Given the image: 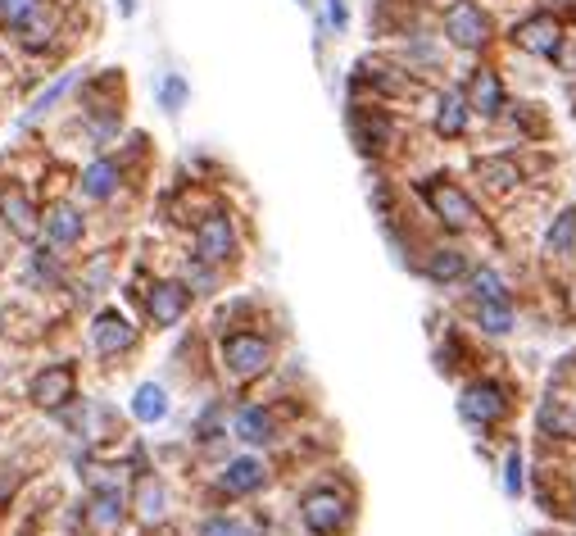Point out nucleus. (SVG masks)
I'll return each instance as SVG.
<instances>
[{"instance_id": "ddd939ff", "label": "nucleus", "mask_w": 576, "mask_h": 536, "mask_svg": "<svg viewBox=\"0 0 576 536\" xmlns=\"http://www.w3.org/2000/svg\"><path fill=\"white\" fill-rule=\"evenodd\" d=\"M463 96H468V110L481 114V119H499V114L508 110L504 78H499L495 69H472V78H468V87H463Z\"/></svg>"}, {"instance_id": "423d86ee", "label": "nucleus", "mask_w": 576, "mask_h": 536, "mask_svg": "<svg viewBox=\"0 0 576 536\" xmlns=\"http://www.w3.org/2000/svg\"><path fill=\"white\" fill-rule=\"evenodd\" d=\"M508 37H513V46H518V50L536 55V60H558V50H563V41H567V28H563L558 14L536 10V14H527L522 23H513Z\"/></svg>"}, {"instance_id": "9d476101", "label": "nucleus", "mask_w": 576, "mask_h": 536, "mask_svg": "<svg viewBox=\"0 0 576 536\" xmlns=\"http://www.w3.org/2000/svg\"><path fill=\"white\" fill-rule=\"evenodd\" d=\"M418 273L431 282V287H454V282H463L472 273V259L463 246H431L427 255H422Z\"/></svg>"}, {"instance_id": "6ab92c4d", "label": "nucleus", "mask_w": 576, "mask_h": 536, "mask_svg": "<svg viewBox=\"0 0 576 536\" xmlns=\"http://www.w3.org/2000/svg\"><path fill=\"white\" fill-rule=\"evenodd\" d=\"M472 173H477L490 191H499V196L522 187V164L513 155H481V159H472Z\"/></svg>"}, {"instance_id": "f257e3e1", "label": "nucleus", "mask_w": 576, "mask_h": 536, "mask_svg": "<svg viewBox=\"0 0 576 536\" xmlns=\"http://www.w3.org/2000/svg\"><path fill=\"white\" fill-rule=\"evenodd\" d=\"M418 196H422V205L431 209V219H436L445 232H477L481 223H486V219H481V209H477V200L463 191V182L445 178V173L422 178Z\"/></svg>"}, {"instance_id": "473e14b6", "label": "nucleus", "mask_w": 576, "mask_h": 536, "mask_svg": "<svg viewBox=\"0 0 576 536\" xmlns=\"http://www.w3.org/2000/svg\"><path fill=\"white\" fill-rule=\"evenodd\" d=\"M182 100H186V82L177 78V73H168V78L159 82V105H164L168 114H177L182 110Z\"/></svg>"}, {"instance_id": "412c9836", "label": "nucleus", "mask_w": 576, "mask_h": 536, "mask_svg": "<svg viewBox=\"0 0 576 536\" xmlns=\"http://www.w3.org/2000/svg\"><path fill=\"white\" fill-rule=\"evenodd\" d=\"M536 427H540V437H549V441H572L576 437V414L558 396H545L540 409H536Z\"/></svg>"}, {"instance_id": "f704fd0d", "label": "nucleus", "mask_w": 576, "mask_h": 536, "mask_svg": "<svg viewBox=\"0 0 576 536\" xmlns=\"http://www.w3.org/2000/svg\"><path fill=\"white\" fill-rule=\"evenodd\" d=\"M327 23H332L336 32L350 28V10H345V0H327Z\"/></svg>"}, {"instance_id": "b1692460", "label": "nucleus", "mask_w": 576, "mask_h": 536, "mask_svg": "<svg viewBox=\"0 0 576 536\" xmlns=\"http://www.w3.org/2000/svg\"><path fill=\"white\" fill-rule=\"evenodd\" d=\"M55 32H59V19H55V10H50V0H41L37 10L28 14V23L19 28V41H23V50L41 55V50L55 41Z\"/></svg>"}, {"instance_id": "4c0bfd02", "label": "nucleus", "mask_w": 576, "mask_h": 536, "mask_svg": "<svg viewBox=\"0 0 576 536\" xmlns=\"http://www.w3.org/2000/svg\"><path fill=\"white\" fill-rule=\"evenodd\" d=\"M0 328H5V309H0Z\"/></svg>"}, {"instance_id": "f8f14e48", "label": "nucleus", "mask_w": 576, "mask_h": 536, "mask_svg": "<svg viewBox=\"0 0 576 536\" xmlns=\"http://www.w3.org/2000/svg\"><path fill=\"white\" fill-rule=\"evenodd\" d=\"M91 346L100 350V355H123V350L137 346V328L127 323V314H118V309H100L96 318H91Z\"/></svg>"}, {"instance_id": "2f4dec72", "label": "nucleus", "mask_w": 576, "mask_h": 536, "mask_svg": "<svg viewBox=\"0 0 576 536\" xmlns=\"http://www.w3.org/2000/svg\"><path fill=\"white\" fill-rule=\"evenodd\" d=\"M200 536H259L250 523H241V518H227V514H214L205 518V527H200Z\"/></svg>"}, {"instance_id": "c756f323", "label": "nucleus", "mask_w": 576, "mask_h": 536, "mask_svg": "<svg viewBox=\"0 0 576 536\" xmlns=\"http://www.w3.org/2000/svg\"><path fill=\"white\" fill-rule=\"evenodd\" d=\"M69 87H73V73H59V78H55V82H50V87H46V91H41V96H37V100H32V110H28V114H23V123H37V119H41V114H46V110H50V105H55V100H59V96H64V91H69Z\"/></svg>"}, {"instance_id": "c9c22d12", "label": "nucleus", "mask_w": 576, "mask_h": 536, "mask_svg": "<svg viewBox=\"0 0 576 536\" xmlns=\"http://www.w3.org/2000/svg\"><path fill=\"white\" fill-rule=\"evenodd\" d=\"M554 64H563L567 73H576V32H567V41H563V50H558Z\"/></svg>"}, {"instance_id": "5701e85b", "label": "nucleus", "mask_w": 576, "mask_h": 536, "mask_svg": "<svg viewBox=\"0 0 576 536\" xmlns=\"http://www.w3.org/2000/svg\"><path fill=\"white\" fill-rule=\"evenodd\" d=\"M472 318H477V328L486 332V337H508V332L518 328L513 296L508 300H481V305H472Z\"/></svg>"}, {"instance_id": "f3484780", "label": "nucleus", "mask_w": 576, "mask_h": 536, "mask_svg": "<svg viewBox=\"0 0 576 536\" xmlns=\"http://www.w3.org/2000/svg\"><path fill=\"white\" fill-rule=\"evenodd\" d=\"M0 219H5V228H10L19 241H32V237L41 232L37 205H32V200L23 196V191H14V187L0 191Z\"/></svg>"}, {"instance_id": "0eeeda50", "label": "nucleus", "mask_w": 576, "mask_h": 536, "mask_svg": "<svg viewBox=\"0 0 576 536\" xmlns=\"http://www.w3.org/2000/svg\"><path fill=\"white\" fill-rule=\"evenodd\" d=\"M350 137L363 155H386L395 146V119L372 105H350Z\"/></svg>"}, {"instance_id": "2eb2a0df", "label": "nucleus", "mask_w": 576, "mask_h": 536, "mask_svg": "<svg viewBox=\"0 0 576 536\" xmlns=\"http://www.w3.org/2000/svg\"><path fill=\"white\" fill-rule=\"evenodd\" d=\"M41 228H46L50 246H78L82 232H87V219H82L78 205H69V200H55V205H46V214H41Z\"/></svg>"}, {"instance_id": "72a5a7b5", "label": "nucleus", "mask_w": 576, "mask_h": 536, "mask_svg": "<svg viewBox=\"0 0 576 536\" xmlns=\"http://www.w3.org/2000/svg\"><path fill=\"white\" fill-rule=\"evenodd\" d=\"M32 278L59 287V268H55V259H46V250H37V255H32Z\"/></svg>"}, {"instance_id": "c85d7f7f", "label": "nucleus", "mask_w": 576, "mask_h": 536, "mask_svg": "<svg viewBox=\"0 0 576 536\" xmlns=\"http://www.w3.org/2000/svg\"><path fill=\"white\" fill-rule=\"evenodd\" d=\"M504 496H508V500L527 496V459H522L518 446L504 455Z\"/></svg>"}, {"instance_id": "7c9ffc66", "label": "nucleus", "mask_w": 576, "mask_h": 536, "mask_svg": "<svg viewBox=\"0 0 576 536\" xmlns=\"http://www.w3.org/2000/svg\"><path fill=\"white\" fill-rule=\"evenodd\" d=\"M37 5H41V0H0V28H5V32H10V28L19 32Z\"/></svg>"}, {"instance_id": "4be33fe9", "label": "nucleus", "mask_w": 576, "mask_h": 536, "mask_svg": "<svg viewBox=\"0 0 576 536\" xmlns=\"http://www.w3.org/2000/svg\"><path fill=\"white\" fill-rule=\"evenodd\" d=\"M545 255L549 259H572L576 255V205H563L545 228Z\"/></svg>"}, {"instance_id": "dca6fc26", "label": "nucleus", "mask_w": 576, "mask_h": 536, "mask_svg": "<svg viewBox=\"0 0 576 536\" xmlns=\"http://www.w3.org/2000/svg\"><path fill=\"white\" fill-rule=\"evenodd\" d=\"M123 518H127V496L118 487H100L96 496L87 500V527L96 536H114Z\"/></svg>"}, {"instance_id": "1a4fd4ad", "label": "nucleus", "mask_w": 576, "mask_h": 536, "mask_svg": "<svg viewBox=\"0 0 576 536\" xmlns=\"http://www.w3.org/2000/svg\"><path fill=\"white\" fill-rule=\"evenodd\" d=\"M191 309V287L186 282H155L146 296V314H150V328H177Z\"/></svg>"}, {"instance_id": "39448f33", "label": "nucleus", "mask_w": 576, "mask_h": 536, "mask_svg": "<svg viewBox=\"0 0 576 536\" xmlns=\"http://www.w3.org/2000/svg\"><path fill=\"white\" fill-rule=\"evenodd\" d=\"M218 355H223V368L236 382H254L273 368V341L259 337V332H232V337H223Z\"/></svg>"}, {"instance_id": "20e7f679", "label": "nucleus", "mask_w": 576, "mask_h": 536, "mask_svg": "<svg viewBox=\"0 0 576 536\" xmlns=\"http://www.w3.org/2000/svg\"><path fill=\"white\" fill-rule=\"evenodd\" d=\"M445 41L454 50H463V55H481L495 41V23H490V14L477 0H454L445 10Z\"/></svg>"}, {"instance_id": "393cba45", "label": "nucleus", "mask_w": 576, "mask_h": 536, "mask_svg": "<svg viewBox=\"0 0 576 536\" xmlns=\"http://www.w3.org/2000/svg\"><path fill=\"white\" fill-rule=\"evenodd\" d=\"M118 182H123V173H118L114 159H91L87 169H82V196L109 200L118 191Z\"/></svg>"}, {"instance_id": "aec40b11", "label": "nucleus", "mask_w": 576, "mask_h": 536, "mask_svg": "<svg viewBox=\"0 0 576 536\" xmlns=\"http://www.w3.org/2000/svg\"><path fill=\"white\" fill-rule=\"evenodd\" d=\"M236 441H245V446H273L277 441V418L268 414L264 405H245L236 409Z\"/></svg>"}, {"instance_id": "a878e982", "label": "nucleus", "mask_w": 576, "mask_h": 536, "mask_svg": "<svg viewBox=\"0 0 576 536\" xmlns=\"http://www.w3.org/2000/svg\"><path fill=\"white\" fill-rule=\"evenodd\" d=\"M168 409H173V405H168V391L159 387V382H141L137 396H132V418H137V423H146V427L164 423Z\"/></svg>"}, {"instance_id": "e433bc0d", "label": "nucleus", "mask_w": 576, "mask_h": 536, "mask_svg": "<svg viewBox=\"0 0 576 536\" xmlns=\"http://www.w3.org/2000/svg\"><path fill=\"white\" fill-rule=\"evenodd\" d=\"M554 5H563V10H572V14H576V0H554Z\"/></svg>"}, {"instance_id": "f03ea898", "label": "nucleus", "mask_w": 576, "mask_h": 536, "mask_svg": "<svg viewBox=\"0 0 576 536\" xmlns=\"http://www.w3.org/2000/svg\"><path fill=\"white\" fill-rule=\"evenodd\" d=\"M508 414H513V391H508L504 382H495V378H472L468 387L459 391V418H463L468 427H477V432H490V427H499Z\"/></svg>"}, {"instance_id": "bb28decb", "label": "nucleus", "mask_w": 576, "mask_h": 536, "mask_svg": "<svg viewBox=\"0 0 576 536\" xmlns=\"http://www.w3.org/2000/svg\"><path fill=\"white\" fill-rule=\"evenodd\" d=\"M468 291H472V305H481V300H508V282L499 278V268H490V264L472 268Z\"/></svg>"}, {"instance_id": "9b49d317", "label": "nucleus", "mask_w": 576, "mask_h": 536, "mask_svg": "<svg viewBox=\"0 0 576 536\" xmlns=\"http://www.w3.org/2000/svg\"><path fill=\"white\" fill-rule=\"evenodd\" d=\"M236 250V228L227 214H209L196 228V259L200 264H227Z\"/></svg>"}, {"instance_id": "6e6552de", "label": "nucleus", "mask_w": 576, "mask_h": 536, "mask_svg": "<svg viewBox=\"0 0 576 536\" xmlns=\"http://www.w3.org/2000/svg\"><path fill=\"white\" fill-rule=\"evenodd\" d=\"M28 396H32L37 409H64L73 396H78V368L73 364H46L37 378H32Z\"/></svg>"}, {"instance_id": "58836bf2", "label": "nucleus", "mask_w": 576, "mask_h": 536, "mask_svg": "<svg viewBox=\"0 0 576 536\" xmlns=\"http://www.w3.org/2000/svg\"><path fill=\"white\" fill-rule=\"evenodd\" d=\"M572 536H576V532H572Z\"/></svg>"}, {"instance_id": "a211bd4d", "label": "nucleus", "mask_w": 576, "mask_h": 536, "mask_svg": "<svg viewBox=\"0 0 576 536\" xmlns=\"http://www.w3.org/2000/svg\"><path fill=\"white\" fill-rule=\"evenodd\" d=\"M468 123H472L468 96H463V91H445V96L436 100V114H431V128H436V137L459 141L463 132H468Z\"/></svg>"}, {"instance_id": "7ed1b4c3", "label": "nucleus", "mask_w": 576, "mask_h": 536, "mask_svg": "<svg viewBox=\"0 0 576 536\" xmlns=\"http://www.w3.org/2000/svg\"><path fill=\"white\" fill-rule=\"evenodd\" d=\"M300 518L313 536H341L354 518V500L336 487H309L300 496Z\"/></svg>"}, {"instance_id": "4468645a", "label": "nucleus", "mask_w": 576, "mask_h": 536, "mask_svg": "<svg viewBox=\"0 0 576 536\" xmlns=\"http://www.w3.org/2000/svg\"><path fill=\"white\" fill-rule=\"evenodd\" d=\"M268 487V468L264 459L241 455V459H227V468L218 473V491L223 496H254V491Z\"/></svg>"}, {"instance_id": "cd10ccee", "label": "nucleus", "mask_w": 576, "mask_h": 536, "mask_svg": "<svg viewBox=\"0 0 576 536\" xmlns=\"http://www.w3.org/2000/svg\"><path fill=\"white\" fill-rule=\"evenodd\" d=\"M164 505H168L164 482H159V477H150V473H141L137 477V514L146 518V523H155V518L164 514Z\"/></svg>"}]
</instances>
